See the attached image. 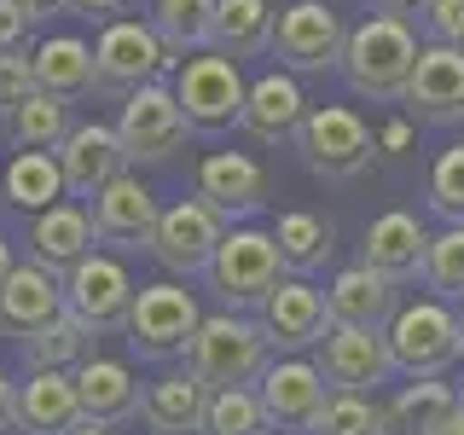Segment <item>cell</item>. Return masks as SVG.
Here are the masks:
<instances>
[{"mask_svg": "<svg viewBox=\"0 0 464 435\" xmlns=\"http://www.w3.org/2000/svg\"><path fill=\"white\" fill-rule=\"evenodd\" d=\"M412 64H418V35L406 12H372L343 41V76L360 99H401Z\"/></svg>", "mask_w": 464, "mask_h": 435, "instance_id": "obj_1", "label": "cell"}, {"mask_svg": "<svg viewBox=\"0 0 464 435\" xmlns=\"http://www.w3.org/2000/svg\"><path fill=\"white\" fill-rule=\"evenodd\" d=\"M273 360V343L261 331V319H244L238 308L227 314H209L198 325L192 348H186V366H192L209 389H227V383H256Z\"/></svg>", "mask_w": 464, "mask_h": 435, "instance_id": "obj_2", "label": "cell"}, {"mask_svg": "<svg viewBox=\"0 0 464 435\" xmlns=\"http://www.w3.org/2000/svg\"><path fill=\"white\" fill-rule=\"evenodd\" d=\"M383 337H389V354H395V366L412 372V377H441L453 360H464L459 314L447 308L441 296L395 308V319L383 325Z\"/></svg>", "mask_w": 464, "mask_h": 435, "instance_id": "obj_3", "label": "cell"}, {"mask_svg": "<svg viewBox=\"0 0 464 435\" xmlns=\"http://www.w3.org/2000/svg\"><path fill=\"white\" fill-rule=\"evenodd\" d=\"M209 290L227 302V308H261L273 285L285 279V256H279V238L273 232H256V227H238L215 244V261L203 267Z\"/></svg>", "mask_w": 464, "mask_h": 435, "instance_id": "obj_4", "label": "cell"}, {"mask_svg": "<svg viewBox=\"0 0 464 435\" xmlns=\"http://www.w3.org/2000/svg\"><path fill=\"white\" fill-rule=\"evenodd\" d=\"M203 325L198 302L186 285H145L134 290V302H128V348H134L140 360H186V348H192Z\"/></svg>", "mask_w": 464, "mask_h": 435, "instance_id": "obj_5", "label": "cell"}, {"mask_svg": "<svg viewBox=\"0 0 464 435\" xmlns=\"http://www.w3.org/2000/svg\"><path fill=\"white\" fill-rule=\"evenodd\" d=\"M296 151H302V163L314 174H325V180H354V174L372 163L377 140L348 105H308V116H302V128H296Z\"/></svg>", "mask_w": 464, "mask_h": 435, "instance_id": "obj_6", "label": "cell"}, {"mask_svg": "<svg viewBox=\"0 0 464 435\" xmlns=\"http://www.w3.org/2000/svg\"><path fill=\"white\" fill-rule=\"evenodd\" d=\"M186 134H192V122H186V111H180L169 82L151 76L128 93L122 122H116V140H122L128 163H163V157H174L186 145Z\"/></svg>", "mask_w": 464, "mask_h": 435, "instance_id": "obj_7", "label": "cell"}, {"mask_svg": "<svg viewBox=\"0 0 464 435\" xmlns=\"http://www.w3.org/2000/svg\"><path fill=\"white\" fill-rule=\"evenodd\" d=\"M227 238V215L221 209H209L203 198H180V203H169V209H157V227H151V256L163 261L169 273H203L215 261V244Z\"/></svg>", "mask_w": 464, "mask_h": 435, "instance_id": "obj_8", "label": "cell"}, {"mask_svg": "<svg viewBox=\"0 0 464 435\" xmlns=\"http://www.w3.org/2000/svg\"><path fill=\"white\" fill-rule=\"evenodd\" d=\"M169 47L151 24H134V18H111L105 35L93 41V87L105 93H134L140 82L163 76L169 70Z\"/></svg>", "mask_w": 464, "mask_h": 435, "instance_id": "obj_9", "label": "cell"}, {"mask_svg": "<svg viewBox=\"0 0 464 435\" xmlns=\"http://www.w3.org/2000/svg\"><path fill=\"white\" fill-rule=\"evenodd\" d=\"M244 76H238V58L227 53H203V58H186V70L174 76V99H180L186 122L215 134V128H232L244 116Z\"/></svg>", "mask_w": 464, "mask_h": 435, "instance_id": "obj_10", "label": "cell"}, {"mask_svg": "<svg viewBox=\"0 0 464 435\" xmlns=\"http://www.w3.org/2000/svg\"><path fill=\"white\" fill-rule=\"evenodd\" d=\"M343 41H348V24L325 0H296V6H279V18H273V53L296 76L343 64Z\"/></svg>", "mask_w": 464, "mask_h": 435, "instance_id": "obj_11", "label": "cell"}, {"mask_svg": "<svg viewBox=\"0 0 464 435\" xmlns=\"http://www.w3.org/2000/svg\"><path fill=\"white\" fill-rule=\"evenodd\" d=\"M314 366L325 372L331 389H360V395H372L377 383H389L401 372L395 354H389V337L372 325H331L314 343Z\"/></svg>", "mask_w": 464, "mask_h": 435, "instance_id": "obj_12", "label": "cell"}, {"mask_svg": "<svg viewBox=\"0 0 464 435\" xmlns=\"http://www.w3.org/2000/svg\"><path fill=\"white\" fill-rule=\"evenodd\" d=\"M261 331H267V343L285 348V354H302V348H314V343L331 331L325 290L308 285V273H296V279H279L267 296H261Z\"/></svg>", "mask_w": 464, "mask_h": 435, "instance_id": "obj_13", "label": "cell"}, {"mask_svg": "<svg viewBox=\"0 0 464 435\" xmlns=\"http://www.w3.org/2000/svg\"><path fill=\"white\" fill-rule=\"evenodd\" d=\"M64 302L76 308L93 331H116L128 325V302H134V279L116 256H99L87 250L76 267L64 273Z\"/></svg>", "mask_w": 464, "mask_h": 435, "instance_id": "obj_14", "label": "cell"}, {"mask_svg": "<svg viewBox=\"0 0 464 435\" xmlns=\"http://www.w3.org/2000/svg\"><path fill=\"white\" fill-rule=\"evenodd\" d=\"M401 99L424 122H464V47H447V41L418 47V64Z\"/></svg>", "mask_w": 464, "mask_h": 435, "instance_id": "obj_15", "label": "cell"}, {"mask_svg": "<svg viewBox=\"0 0 464 435\" xmlns=\"http://www.w3.org/2000/svg\"><path fill=\"white\" fill-rule=\"evenodd\" d=\"M256 395H261V406H267L273 424L302 430V424L319 412V406H325L331 383H325V372H319L314 360L290 354V360H267V372L256 377Z\"/></svg>", "mask_w": 464, "mask_h": 435, "instance_id": "obj_16", "label": "cell"}, {"mask_svg": "<svg viewBox=\"0 0 464 435\" xmlns=\"http://www.w3.org/2000/svg\"><path fill=\"white\" fill-rule=\"evenodd\" d=\"M58 169H64V192L76 198H93L105 180L128 169V151L116 140V128L105 122H76L64 140H58Z\"/></svg>", "mask_w": 464, "mask_h": 435, "instance_id": "obj_17", "label": "cell"}, {"mask_svg": "<svg viewBox=\"0 0 464 435\" xmlns=\"http://www.w3.org/2000/svg\"><path fill=\"white\" fill-rule=\"evenodd\" d=\"M198 198L209 209H221L227 221H244L267 203V169L244 151H209L198 163Z\"/></svg>", "mask_w": 464, "mask_h": 435, "instance_id": "obj_18", "label": "cell"}, {"mask_svg": "<svg viewBox=\"0 0 464 435\" xmlns=\"http://www.w3.org/2000/svg\"><path fill=\"white\" fill-rule=\"evenodd\" d=\"M82 418V395H76V372L41 366L18 383V401H12V430L24 435H64Z\"/></svg>", "mask_w": 464, "mask_h": 435, "instance_id": "obj_19", "label": "cell"}, {"mask_svg": "<svg viewBox=\"0 0 464 435\" xmlns=\"http://www.w3.org/2000/svg\"><path fill=\"white\" fill-rule=\"evenodd\" d=\"M302 116H308V99H302V87H296V70H267V76L250 82V93H244L238 128L261 145H285V140H296Z\"/></svg>", "mask_w": 464, "mask_h": 435, "instance_id": "obj_20", "label": "cell"}, {"mask_svg": "<svg viewBox=\"0 0 464 435\" xmlns=\"http://www.w3.org/2000/svg\"><path fill=\"white\" fill-rule=\"evenodd\" d=\"M53 314H64V279L41 261H18L0 285V331L6 337H29L41 331Z\"/></svg>", "mask_w": 464, "mask_h": 435, "instance_id": "obj_21", "label": "cell"}, {"mask_svg": "<svg viewBox=\"0 0 464 435\" xmlns=\"http://www.w3.org/2000/svg\"><path fill=\"white\" fill-rule=\"evenodd\" d=\"M325 308H331V325H372V331H383L389 319H395V308H401V285L389 279V273H377L372 261H360V267H343L337 279H331Z\"/></svg>", "mask_w": 464, "mask_h": 435, "instance_id": "obj_22", "label": "cell"}, {"mask_svg": "<svg viewBox=\"0 0 464 435\" xmlns=\"http://www.w3.org/2000/svg\"><path fill=\"white\" fill-rule=\"evenodd\" d=\"M99 244V227H93V215L76 209V203H47V209H35L29 215V250H35L41 267H53L58 279H64L70 267L87 256Z\"/></svg>", "mask_w": 464, "mask_h": 435, "instance_id": "obj_23", "label": "cell"}, {"mask_svg": "<svg viewBox=\"0 0 464 435\" xmlns=\"http://www.w3.org/2000/svg\"><path fill=\"white\" fill-rule=\"evenodd\" d=\"M424 250H430V232L418 215L389 209L366 227V244H360V261H372L377 273H389L395 285L406 279H424Z\"/></svg>", "mask_w": 464, "mask_h": 435, "instance_id": "obj_24", "label": "cell"}, {"mask_svg": "<svg viewBox=\"0 0 464 435\" xmlns=\"http://www.w3.org/2000/svg\"><path fill=\"white\" fill-rule=\"evenodd\" d=\"M93 227H99V238H111V244H145L151 238V227H157V198L145 192V180L140 174H116V180H105L93 192Z\"/></svg>", "mask_w": 464, "mask_h": 435, "instance_id": "obj_25", "label": "cell"}, {"mask_svg": "<svg viewBox=\"0 0 464 435\" xmlns=\"http://www.w3.org/2000/svg\"><path fill=\"white\" fill-rule=\"evenodd\" d=\"M203 406H209V383L186 366V372H169L145 389L140 418L151 435H203Z\"/></svg>", "mask_w": 464, "mask_h": 435, "instance_id": "obj_26", "label": "cell"}, {"mask_svg": "<svg viewBox=\"0 0 464 435\" xmlns=\"http://www.w3.org/2000/svg\"><path fill=\"white\" fill-rule=\"evenodd\" d=\"M76 395H82V412L105 418V424H128L140 412V383L122 360H105V354H87L76 366Z\"/></svg>", "mask_w": 464, "mask_h": 435, "instance_id": "obj_27", "label": "cell"}, {"mask_svg": "<svg viewBox=\"0 0 464 435\" xmlns=\"http://www.w3.org/2000/svg\"><path fill=\"white\" fill-rule=\"evenodd\" d=\"M273 0H215V29H209V47L227 58H250L273 47Z\"/></svg>", "mask_w": 464, "mask_h": 435, "instance_id": "obj_28", "label": "cell"}, {"mask_svg": "<svg viewBox=\"0 0 464 435\" xmlns=\"http://www.w3.org/2000/svg\"><path fill=\"white\" fill-rule=\"evenodd\" d=\"M93 337L99 331L87 325V319L64 302V314H53L41 331H29L24 337V360H29V372H41V366H58V372H76L87 354H93Z\"/></svg>", "mask_w": 464, "mask_h": 435, "instance_id": "obj_29", "label": "cell"}, {"mask_svg": "<svg viewBox=\"0 0 464 435\" xmlns=\"http://www.w3.org/2000/svg\"><path fill=\"white\" fill-rule=\"evenodd\" d=\"M0 192H6V203H18V209H47V203L64 198V169H58V151H47V145H24L18 157L6 163V174H0Z\"/></svg>", "mask_w": 464, "mask_h": 435, "instance_id": "obj_30", "label": "cell"}, {"mask_svg": "<svg viewBox=\"0 0 464 435\" xmlns=\"http://www.w3.org/2000/svg\"><path fill=\"white\" fill-rule=\"evenodd\" d=\"M29 64H35V87H47L58 99H76L93 87V47L76 35H53L41 41L35 53H29Z\"/></svg>", "mask_w": 464, "mask_h": 435, "instance_id": "obj_31", "label": "cell"}, {"mask_svg": "<svg viewBox=\"0 0 464 435\" xmlns=\"http://www.w3.org/2000/svg\"><path fill=\"white\" fill-rule=\"evenodd\" d=\"M453 383H441V377H418V383H406L395 401L383 406V435H430L441 424L447 412H453Z\"/></svg>", "mask_w": 464, "mask_h": 435, "instance_id": "obj_32", "label": "cell"}, {"mask_svg": "<svg viewBox=\"0 0 464 435\" xmlns=\"http://www.w3.org/2000/svg\"><path fill=\"white\" fill-rule=\"evenodd\" d=\"M273 238H279V256H285V273H319L337 250V232H331L325 215H308V209H290L279 215V227H273Z\"/></svg>", "mask_w": 464, "mask_h": 435, "instance_id": "obj_33", "label": "cell"}, {"mask_svg": "<svg viewBox=\"0 0 464 435\" xmlns=\"http://www.w3.org/2000/svg\"><path fill=\"white\" fill-rule=\"evenodd\" d=\"M151 29L163 35V47L174 58L209 47V29H215V0H157L151 6Z\"/></svg>", "mask_w": 464, "mask_h": 435, "instance_id": "obj_34", "label": "cell"}, {"mask_svg": "<svg viewBox=\"0 0 464 435\" xmlns=\"http://www.w3.org/2000/svg\"><path fill=\"white\" fill-rule=\"evenodd\" d=\"M273 418L261 406L256 383H227L209 389V406H203V435H261Z\"/></svg>", "mask_w": 464, "mask_h": 435, "instance_id": "obj_35", "label": "cell"}, {"mask_svg": "<svg viewBox=\"0 0 464 435\" xmlns=\"http://www.w3.org/2000/svg\"><path fill=\"white\" fill-rule=\"evenodd\" d=\"M308 435H383V406L360 389H331L325 406L302 424Z\"/></svg>", "mask_w": 464, "mask_h": 435, "instance_id": "obj_36", "label": "cell"}, {"mask_svg": "<svg viewBox=\"0 0 464 435\" xmlns=\"http://www.w3.org/2000/svg\"><path fill=\"white\" fill-rule=\"evenodd\" d=\"M6 128H12V140H18V145H47V151H58V140H64L76 122H70V105H64V99L47 93V87H35V93L12 111Z\"/></svg>", "mask_w": 464, "mask_h": 435, "instance_id": "obj_37", "label": "cell"}, {"mask_svg": "<svg viewBox=\"0 0 464 435\" xmlns=\"http://www.w3.org/2000/svg\"><path fill=\"white\" fill-rule=\"evenodd\" d=\"M424 285L441 302H464V221H453L424 250Z\"/></svg>", "mask_w": 464, "mask_h": 435, "instance_id": "obj_38", "label": "cell"}, {"mask_svg": "<svg viewBox=\"0 0 464 435\" xmlns=\"http://www.w3.org/2000/svg\"><path fill=\"white\" fill-rule=\"evenodd\" d=\"M430 209L441 221H464V140L447 145L430 169Z\"/></svg>", "mask_w": 464, "mask_h": 435, "instance_id": "obj_39", "label": "cell"}, {"mask_svg": "<svg viewBox=\"0 0 464 435\" xmlns=\"http://www.w3.org/2000/svg\"><path fill=\"white\" fill-rule=\"evenodd\" d=\"M29 93H35V64H29V53L24 47L0 53V122H12V111H18Z\"/></svg>", "mask_w": 464, "mask_h": 435, "instance_id": "obj_40", "label": "cell"}, {"mask_svg": "<svg viewBox=\"0 0 464 435\" xmlns=\"http://www.w3.org/2000/svg\"><path fill=\"white\" fill-rule=\"evenodd\" d=\"M424 24H430L435 41L464 47V0H424Z\"/></svg>", "mask_w": 464, "mask_h": 435, "instance_id": "obj_41", "label": "cell"}, {"mask_svg": "<svg viewBox=\"0 0 464 435\" xmlns=\"http://www.w3.org/2000/svg\"><path fill=\"white\" fill-rule=\"evenodd\" d=\"M29 6L24 0H0V53H12V47H24L29 41Z\"/></svg>", "mask_w": 464, "mask_h": 435, "instance_id": "obj_42", "label": "cell"}, {"mask_svg": "<svg viewBox=\"0 0 464 435\" xmlns=\"http://www.w3.org/2000/svg\"><path fill=\"white\" fill-rule=\"evenodd\" d=\"M134 0H70V12H82V18H116V12H128Z\"/></svg>", "mask_w": 464, "mask_h": 435, "instance_id": "obj_43", "label": "cell"}, {"mask_svg": "<svg viewBox=\"0 0 464 435\" xmlns=\"http://www.w3.org/2000/svg\"><path fill=\"white\" fill-rule=\"evenodd\" d=\"M64 435H116V424H105V418H93V412H82Z\"/></svg>", "mask_w": 464, "mask_h": 435, "instance_id": "obj_44", "label": "cell"}, {"mask_svg": "<svg viewBox=\"0 0 464 435\" xmlns=\"http://www.w3.org/2000/svg\"><path fill=\"white\" fill-rule=\"evenodd\" d=\"M430 435H464V395L453 401V412H447V418H441V424H435Z\"/></svg>", "mask_w": 464, "mask_h": 435, "instance_id": "obj_45", "label": "cell"}, {"mask_svg": "<svg viewBox=\"0 0 464 435\" xmlns=\"http://www.w3.org/2000/svg\"><path fill=\"white\" fill-rule=\"evenodd\" d=\"M12 401H18V383L0 372V424H12Z\"/></svg>", "mask_w": 464, "mask_h": 435, "instance_id": "obj_46", "label": "cell"}, {"mask_svg": "<svg viewBox=\"0 0 464 435\" xmlns=\"http://www.w3.org/2000/svg\"><path fill=\"white\" fill-rule=\"evenodd\" d=\"M29 18H53V12H70V0H24Z\"/></svg>", "mask_w": 464, "mask_h": 435, "instance_id": "obj_47", "label": "cell"}, {"mask_svg": "<svg viewBox=\"0 0 464 435\" xmlns=\"http://www.w3.org/2000/svg\"><path fill=\"white\" fill-rule=\"evenodd\" d=\"M377 12H412V6H424V0H372Z\"/></svg>", "mask_w": 464, "mask_h": 435, "instance_id": "obj_48", "label": "cell"}, {"mask_svg": "<svg viewBox=\"0 0 464 435\" xmlns=\"http://www.w3.org/2000/svg\"><path fill=\"white\" fill-rule=\"evenodd\" d=\"M12 267H18V261H12V244L0 238V285H6V273H12Z\"/></svg>", "mask_w": 464, "mask_h": 435, "instance_id": "obj_49", "label": "cell"}, {"mask_svg": "<svg viewBox=\"0 0 464 435\" xmlns=\"http://www.w3.org/2000/svg\"><path fill=\"white\" fill-rule=\"evenodd\" d=\"M459 331H464V308H459Z\"/></svg>", "mask_w": 464, "mask_h": 435, "instance_id": "obj_50", "label": "cell"}]
</instances>
